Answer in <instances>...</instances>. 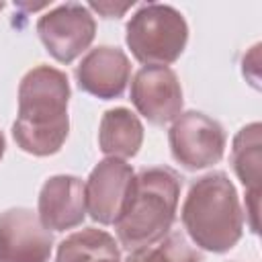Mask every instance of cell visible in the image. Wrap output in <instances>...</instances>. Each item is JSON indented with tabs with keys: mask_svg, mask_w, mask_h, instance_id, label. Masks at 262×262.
Returning a JSON list of instances; mask_svg holds the SVG:
<instances>
[{
	"mask_svg": "<svg viewBox=\"0 0 262 262\" xmlns=\"http://www.w3.org/2000/svg\"><path fill=\"white\" fill-rule=\"evenodd\" d=\"M70 84L61 70L37 66L18 86V117L12 125L16 145L33 156L57 154L68 137Z\"/></svg>",
	"mask_w": 262,
	"mask_h": 262,
	"instance_id": "cell-1",
	"label": "cell"
},
{
	"mask_svg": "<svg viewBox=\"0 0 262 262\" xmlns=\"http://www.w3.org/2000/svg\"><path fill=\"white\" fill-rule=\"evenodd\" d=\"M180 199V176L168 166L143 168L133 176L123 213L115 221L117 237L129 252L151 246L170 233Z\"/></svg>",
	"mask_w": 262,
	"mask_h": 262,
	"instance_id": "cell-2",
	"label": "cell"
},
{
	"mask_svg": "<svg viewBox=\"0 0 262 262\" xmlns=\"http://www.w3.org/2000/svg\"><path fill=\"white\" fill-rule=\"evenodd\" d=\"M180 217L190 239L201 250L215 254L231 250L244 231L239 199L225 172L196 178L188 188Z\"/></svg>",
	"mask_w": 262,
	"mask_h": 262,
	"instance_id": "cell-3",
	"label": "cell"
},
{
	"mask_svg": "<svg viewBox=\"0 0 262 262\" xmlns=\"http://www.w3.org/2000/svg\"><path fill=\"white\" fill-rule=\"evenodd\" d=\"M127 47L143 66L174 63L186 47L188 25L170 4H143L125 27Z\"/></svg>",
	"mask_w": 262,
	"mask_h": 262,
	"instance_id": "cell-4",
	"label": "cell"
},
{
	"mask_svg": "<svg viewBox=\"0 0 262 262\" xmlns=\"http://www.w3.org/2000/svg\"><path fill=\"white\" fill-rule=\"evenodd\" d=\"M172 158L186 170H203L217 164L225 151L223 127L201 111L180 113L168 131Z\"/></svg>",
	"mask_w": 262,
	"mask_h": 262,
	"instance_id": "cell-5",
	"label": "cell"
},
{
	"mask_svg": "<svg viewBox=\"0 0 262 262\" xmlns=\"http://www.w3.org/2000/svg\"><path fill=\"white\" fill-rule=\"evenodd\" d=\"M37 33L53 59L72 63L94 41L96 23L86 6L68 2L45 12L37 20Z\"/></svg>",
	"mask_w": 262,
	"mask_h": 262,
	"instance_id": "cell-6",
	"label": "cell"
},
{
	"mask_svg": "<svg viewBox=\"0 0 262 262\" xmlns=\"http://www.w3.org/2000/svg\"><path fill=\"white\" fill-rule=\"evenodd\" d=\"M133 176V168L125 160H100L84 184L86 213L100 225H113L125 209Z\"/></svg>",
	"mask_w": 262,
	"mask_h": 262,
	"instance_id": "cell-7",
	"label": "cell"
},
{
	"mask_svg": "<svg viewBox=\"0 0 262 262\" xmlns=\"http://www.w3.org/2000/svg\"><path fill=\"white\" fill-rule=\"evenodd\" d=\"M53 235L31 209L0 213V262H49Z\"/></svg>",
	"mask_w": 262,
	"mask_h": 262,
	"instance_id": "cell-8",
	"label": "cell"
},
{
	"mask_svg": "<svg viewBox=\"0 0 262 262\" xmlns=\"http://www.w3.org/2000/svg\"><path fill=\"white\" fill-rule=\"evenodd\" d=\"M131 102L154 125H166L182 113V88L168 66H143L131 82Z\"/></svg>",
	"mask_w": 262,
	"mask_h": 262,
	"instance_id": "cell-9",
	"label": "cell"
},
{
	"mask_svg": "<svg viewBox=\"0 0 262 262\" xmlns=\"http://www.w3.org/2000/svg\"><path fill=\"white\" fill-rule=\"evenodd\" d=\"M131 76V63L123 49L100 45L88 51L76 68V80L80 90L102 98H119L127 88Z\"/></svg>",
	"mask_w": 262,
	"mask_h": 262,
	"instance_id": "cell-10",
	"label": "cell"
},
{
	"mask_svg": "<svg viewBox=\"0 0 262 262\" xmlns=\"http://www.w3.org/2000/svg\"><path fill=\"white\" fill-rule=\"evenodd\" d=\"M39 219L47 229L66 231L86 217L84 182L78 176L57 174L45 180L39 192Z\"/></svg>",
	"mask_w": 262,
	"mask_h": 262,
	"instance_id": "cell-11",
	"label": "cell"
},
{
	"mask_svg": "<svg viewBox=\"0 0 262 262\" xmlns=\"http://www.w3.org/2000/svg\"><path fill=\"white\" fill-rule=\"evenodd\" d=\"M143 143L141 121L125 106L111 108L100 119L98 145L108 158H133Z\"/></svg>",
	"mask_w": 262,
	"mask_h": 262,
	"instance_id": "cell-12",
	"label": "cell"
},
{
	"mask_svg": "<svg viewBox=\"0 0 262 262\" xmlns=\"http://www.w3.org/2000/svg\"><path fill=\"white\" fill-rule=\"evenodd\" d=\"M55 262H121V252L111 233L86 227L59 242Z\"/></svg>",
	"mask_w": 262,
	"mask_h": 262,
	"instance_id": "cell-13",
	"label": "cell"
},
{
	"mask_svg": "<svg viewBox=\"0 0 262 262\" xmlns=\"http://www.w3.org/2000/svg\"><path fill=\"white\" fill-rule=\"evenodd\" d=\"M260 123H250L242 127L231 143V166L242 184L250 194H260V162H262V141H260Z\"/></svg>",
	"mask_w": 262,
	"mask_h": 262,
	"instance_id": "cell-14",
	"label": "cell"
},
{
	"mask_svg": "<svg viewBox=\"0 0 262 262\" xmlns=\"http://www.w3.org/2000/svg\"><path fill=\"white\" fill-rule=\"evenodd\" d=\"M125 262H201L182 233H166L151 246L133 250Z\"/></svg>",
	"mask_w": 262,
	"mask_h": 262,
	"instance_id": "cell-15",
	"label": "cell"
},
{
	"mask_svg": "<svg viewBox=\"0 0 262 262\" xmlns=\"http://www.w3.org/2000/svg\"><path fill=\"white\" fill-rule=\"evenodd\" d=\"M129 6H131V4H123V6H113V4H96V2H92V4H90V8H94V10L102 12L106 18H113V16H117V14H123V12H125Z\"/></svg>",
	"mask_w": 262,
	"mask_h": 262,
	"instance_id": "cell-16",
	"label": "cell"
},
{
	"mask_svg": "<svg viewBox=\"0 0 262 262\" xmlns=\"http://www.w3.org/2000/svg\"><path fill=\"white\" fill-rule=\"evenodd\" d=\"M4 147H6V143H4V135H2V131H0V160H2V156H4Z\"/></svg>",
	"mask_w": 262,
	"mask_h": 262,
	"instance_id": "cell-17",
	"label": "cell"
},
{
	"mask_svg": "<svg viewBox=\"0 0 262 262\" xmlns=\"http://www.w3.org/2000/svg\"><path fill=\"white\" fill-rule=\"evenodd\" d=\"M2 6H4V4H2V2H0V10H2Z\"/></svg>",
	"mask_w": 262,
	"mask_h": 262,
	"instance_id": "cell-18",
	"label": "cell"
}]
</instances>
